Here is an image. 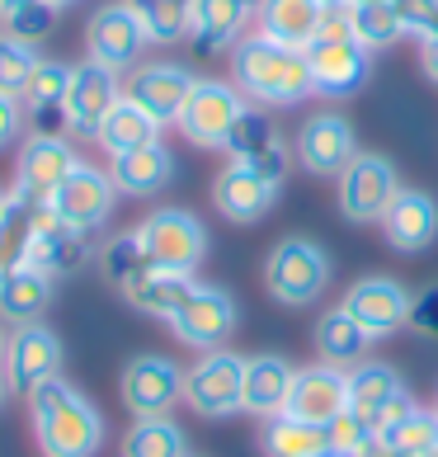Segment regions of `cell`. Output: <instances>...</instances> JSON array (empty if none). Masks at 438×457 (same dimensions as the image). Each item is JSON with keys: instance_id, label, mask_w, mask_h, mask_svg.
Masks as SVG:
<instances>
[{"instance_id": "obj_8", "label": "cell", "mask_w": 438, "mask_h": 457, "mask_svg": "<svg viewBox=\"0 0 438 457\" xmlns=\"http://www.w3.org/2000/svg\"><path fill=\"white\" fill-rule=\"evenodd\" d=\"M250 104V99L231 86V80H217V76H198L189 99H184V109L175 118V128L184 132V142L194 146H227V132L236 128V118H241V109Z\"/></svg>"}, {"instance_id": "obj_39", "label": "cell", "mask_w": 438, "mask_h": 457, "mask_svg": "<svg viewBox=\"0 0 438 457\" xmlns=\"http://www.w3.org/2000/svg\"><path fill=\"white\" fill-rule=\"evenodd\" d=\"M382 448L386 453H401V457H429L438 448V415L434 411H415L406 420H396L392 429H382Z\"/></svg>"}, {"instance_id": "obj_27", "label": "cell", "mask_w": 438, "mask_h": 457, "mask_svg": "<svg viewBox=\"0 0 438 457\" xmlns=\"http://www.w3.org/2000/svg\"><path fill=\"white\" fill-rule=\"evenodd\" d=\"M109 179L123 198H156L175 179V156L161 142L123 151V156H109Z\"/></svg>"}, {"instance_id": "obj_43", "label": "cell", "mask_w": 438, "mask_h": 457, "mask_svg": "<svg viewBox=\"0 0 438 457\" xmlns=\"http://www.w3.org/2000/svg\"><path fill=\"white\" fill-rule=\"evenodd\" d=\"M326 438H330V453L335 457H363V448L377 438V429L368 425L363 415L344 411L340 420H330V425H326Z\"/></svg>"}, {"instance_id": "obj_25", "label": "cell", "mask_w": 438, "mask_h": 457, "mask_svg": "<svg viewBox=\"0 0 438 457\" xmlns=\"http://www.w3.org/2000/svg\"><path fill=\"white\" fill-rule=\"evenodd\" d=\"M377 227H382L392 250H401V255H425L438 241V203L425 189H401Z\"/></svg>"}, {"instance_id": "obj_34", "label": "cell", "mask_w": 438, "mask_h": 457, "mask_svg": "<svg viewBox=\"0 0 438 457\" xmlns=\"http://www.w3.org/2000/svg\"><path fill=\"white\" fill-rule=\"evenodd\" d=\"M38 203H29L20 194H5L0 203V278L29 264V245H33V227H38Z\"/></svg>"}, {"instance_id": "obj_58", "label": "cell", "mask_w": 438, "mask_h": 457, "mask_svg": "<svg viewBox=\"0 0 438 457\" xmlns=\"http://www.w3.org/2000/svg\"><path fill=\"white\" fill-rule=\"evenodd\" d=\"M434 415H438V405H434Z\"/></svg>"}, {"instance_id": "obj_3", "label": "cell", "mask_w": 438, "mask_h": 457, "mask_svg": "<svg viewBox=\"0 0 438 457\" xmlns=\"http://www.w3.org/2000/svg\"><path fill=\"white\" fill-rule=\"evenodd\" d=\"M330 274H335V264L326 255V245H316L311 236H283L264 255V287L283 307L321 302V293L330 287Z\"/></svg>"}, {"instance_id": "obj_41", "label": "cell", "mask_w": 438, "mask_h": 457, "mask_svg": "<svg viewBox=\"0 0 438 457\" xmlns=\"http://www.w3.org/2000/svg\"><path fill=\"white\" fill-rule=\"evenodd\" d=\"M38 62H43V53H38L33 43L10 38V33H0V90H5V95L24 99L33 71H38Z\"/></svg>"}, {"instance_id": "obj_55", "label": "cell", "mask_w": 438, "mask_h": 457, "mask_svg": "<svg viewBox=\"0 0 438 457\" xmlns=\"http://www.w3.org/2000/svg\"><path fill=\"white\" fill-rule=\"evenodd\" d=\"M349 5H363V0H349Z\"/></svg>"}, {"instance_id": "obj_6", "label": "cell", "mask_w": 438, "mask_h": 457, "mask_svg": "<svg viewBox=\"0 0 438 457\" xmlns=\"http://www.w3.org/2000/svg\"><path fill=\"white\" fill-rule=\"evenodd\" d=\"M406 189L396 175V165L377 156V151H359L340 179H335V198H340V212H344V222L353 227H373L386 217V208L396 203V194Z\"/></svg>"}, {"instance_id": "obj_56", "label": "cell", "mask_w": 438, "mask_h": 457, "mask_svg": "<svg viewBox=\"0 0 438 457\" xmlns=\"http://www.w3.org/2000/svg\"><path fill=\"white\" fill-rule=\"evenodd\" d=\"M429 457H438V448H434V453H429Z\"/></svg>"}, {"instance_id": "obj_10", "label": "cell", "mask_w": 438, "mask_h": 457, "mask_svg": "<svg viewBox=\"0 0 438 457\" xmlns=\"http://www.w3.org/2000/svg\"><path fill=\"white\" fill-rule=\"evenodd\" d=\"M236 320H241V307L227 287L217 283H198L194 297L170 316V330L179 345H189L198 353H212V349H227V340L236 335Z\"/></svg>"}, {"instance_id": "obj_1", "label": "cell", "mask_w": 438, "mask_h": 457, "mask_svg": "<svg viewBox=\"0 0 438 457\" xmlns=\"http://www.w3.org/2000/svg\"><path fill=\"white\" fill-rule=\"evenodd\" d=\"M231 86L260 109H288V104H302L307 95H316L307 53L283 47L274 38H264V33H245L231 47Z\"/></svg>"}, {"instance_id": "obj_5", "label": "cell", "mask_w": 438, "mask_h": 457, "mask_svg": "<svg viewBox=\"0 0 438 457\" xmlns=\"http://www.w3.org/2000/svg\"><path fill=\"white\" fill-rule=\"evenodd\" d=\"M184 405L203 420L245 415V353L236 349L198 353V363L184 368Z\"/></svg>"}, {"instance_id": "obj_52", "label": "cell", "mask_w": 438, "mask_h": 457, "mask_svg": "<svg viewBox=\"0 0 438 457\" xmlns=\"http://www.w3.org/2000/svg\"><path fill=\"white\" fill-rule=\"evenodd\" d=\"M321 5H330V10H344V5H349V0H321Z\"/></svg>"}, {"instance_id": "obj_22", "label": "cell", "mask_w": 438, "mask_h": 457, "mask_svg": "<svg viewBox=\"0 0 438 457\" xmlns=\"http://www.w3.org/2000/svg\"><path fill=\"white\" fill-rule=\"evenodd\" d=\"M260 14V0H189V43L194 53H231L245 38L250 20Z\"/></svg>"}, {"instance_id": "obj_14", "label": "cell", "mask_w": 438, "mask_h": 457, "mask_svg": "<svg viewBox=\"0 0 438 457\" xmlns=\"http://www.w3.org/2000/svg\"><path fill=\"white\" fill-rule=\"evenodd\" d=\"M222 151H227L231 161L255 165V170L264 179H274V184L288 179V165H293L288 142H283V132H278L274 118H269V109H260V104H245L241 109V118H236V128L227 132V146Z\"/></svg>"}, {"instance_id": "obj_26", "label": "cell", "mask_w": 438, "mask_h": 457, "mask_svg": "<svg viewBox=\"0 0 438 457\" xmlns=\"http://www.w3.org/2000/svg\"><path fill=\"white\" fill-rule=\"evenodd\" d=\"M326 20H330V5H321V0H260L255 33L307 53V47L326 33Z\"/></svg>"}, {"instance_id": "obj_13", "label": "cell", "mask_w": 438, "mask_h": 457, "mask_svg": "<svg viewBox=\"0 0 438 457\" xmlns=\"http://www.w3.org/2000/svg\"><path fill=\"white\" fill-rule=\"evenodd\" d=\"M146 29L132 14L128 0H113V5H99L86 24V57L109 66V71H128L137 66V57L146 53Z\"/></svg>"}, {"instance_id": "obj_48", "label": "cell", "mask_w": 438, "mask_h": 457, "mask_svg": "<svg viewBox=\"0 0 438 457\" xmlns=\"http://www.w3.org/2000/svg\"><path fill=\"white\" fill-rule=\"evenodd\" d=\"M419 66H425V76L438 86V38H425V43H419Z\"/></svg>"}, {"instance_id": "obj_4", "label": "cell", "mask_w": 438, "mask_h": 457, "mask_svg": "<svg viewBox=\"0 0 438 457\" xmlns=\"http://www.w3.org/2000/svg\"><path fill=\"white\" fill-rule=\"evenodd\" d=\"M307 66H311V90L321 99H349L368 80V71H373V53L349 33L344 10H330L326 33L307 47Z\"/></svg>"}, {"instance_id": "obj_21", "label": "cell", "mask_w": 438, "mask_h": 457, "mask_svg": "<svg viewBox=\"0 0 438 457\" xmlns=\"http://www.w3.org/2000/svg\"><path fill=\"white\" fill-rule=\"evenodd\" d=\"M71 62L43 57L24 90V132L29 137H66V90H71Z\"/></svg>"}, {"instance_id": "obj_9", "label": "cell", "mask_w": 438, "mask_h": 457, "mask_svg": "<svg viewBox=\"0 0 438 457\" xmlns=\"http://www.w3.org/2000/svg\"><path fill=\"white\" fill-rule=\"evenodd\" d=\"M118 396H123L132 420H156L170 415L184 401V368L165 353H137L128 359L123 378H118Z\"/></svg>"}, {"instance_id": "obj_20", "label": "cell", "mask_w": 438, "mask_h": 457, "mask_svg": "<svg viewBox=\"0 0 438 457\" xmlns=\"http://www.w3.org/2000/svg\"><path fill=\"white\" fill-rule=\"evenodd\" d=\"M340 307L359 320V326L373 335V340H386V335H396V330L410 320V293H406L396 278L373 274V278L349 283V293H344Z\"/></svg>"}, {"instance_id": "obj_40", "label": "cell", "mask_w": 438, "mask_h": 457, "mask_svg": "<svg viewBox=\"0 0 438 457\" xmlns=\"http://www.w3.org/2000/svg\"><path fill=\"white\" fill-rule=\"evenodd\" d=\"M142 20L151 43H179L189 38V0H128Z\"/></svg>"}, {"instance_id": "obj_18", "label": "cell", "mask_w": 438, "mask_h": 457, "mask_svg": "<svg viewBox=\"0 0 438 457\" xmlns=\"http://www.w3.org/2000/svg\"><path fill=\"white\" fill-rule=\"evenodd\" d=\"M278 189H283V184L264 179L255 165L227 161L222 170H217V179H212V208L222 212L227 222L250 227V222H260V217L278 203Z\"/></svg>"}, {"instance_id": "obj_31", "label": "cell", "mask_w": 438, "mask_h": 457, "mask_svg": "<svg viewBox=\"0 0 438 457\" xmlns=\"http://www.w3.org/2000/svg\"><path fill=\"white\" fill-rule=\"evenodd\" d=\"M406 392L401 372L392 363H377V359H363L349 368V411L363 415L368 425H377V415L386 411V401Z\"/></svg>"}, {"instance_id": "obj_2", "label": "cell", "mask_w": 438, "mask_h": 457, "mask_svg": "<svg viewBox=\"0 0 438 457\" xmlns=\"http://www.w3.org/2000/svg\"><path fill=\"white\" fill-rule=\"evenodd\" d=\"M29 420L43 457H99L104 448V415L66 378H47L43 386H33Z\"/></svg>"}, {"instance_id": "obj_51", "label": "cell", "mask_w": 438, "mask_h": 457, "mask_svg": "<svg viewBox=\"0 0 438 457\" xmlns=\"http://www.w3.org/2000/svg\"><path fill=\"white\" fill-rule=\"evenodd\" d=\"M24 0H0V14H10V10H20Z\"/></svg>"}, {"instance_id": "obj_50", "label": "cell", "mask_w": 438, "mask_h": 457, "mask_svg": "<svg viewBox=\"0 0 438 457\" xmlns=\"http://www.w3.org/2000/svg\"><path fill=\"white\" fill-rule=\"evenodd\" d=\"M10 396H14V392H10V382H5V372H0V405H5Z\"/></svg>"}, {"instance_id": "obj_35", "label": "cell", "mask_w": 438, "mask_h": 457, "mask_svg": "<svg viewBox=\"0 0 438 457\" xmlns=\"http://www.w3.org/2000/svg\"><path fill=\"white\" fill-rule=\"evenodd\" d=\"M260 448H264V457H330V438L321 425H307V420H293V415H274L260 429Z\"/></svg>"}, {"instance_id": "obj_30", "label": "cell", "mask_w": 438, "mask_h": 457, "mask_svg": "<svg viewBox=\"0 0 438 457\" xmlns=\"http://www.w3.org/2000/svg\"><path fill=\"white\" fill-rule=\"evenodd\" d=\"M198 278L194 274H175V269H146V274L128 287V302L137 307L142 316H156V320H170L184 302L194 297Z\"/></svg>"}, {"instance_id": "obj_36", "label": "cell", "mask_w": 438, "mask_h": 457, "mask_svg": "<svg viewBox=\"0 0 438 457\" xmlns=\"http://www.w3.org/2000/svg\"><path fill=\"white\" fill-rule=\"evenodd\" d=\"M118 457H189V438L170 415L156 420H132V429L123 434Z\"/></svg>"}, {"instance_id": "obj_47", "label": "cell", "mask_w": 438, "mask_h": 457, "mask_svg": "<svg viewBox=\"0 0 438 457\" xmlns=\"http://www.w3.org/2000/svg\"><path fill=\"white\" fill-rule=\"evenodd\" d=\"M410 411H415V396H410V392H401V396H392V401H386V411L377 415V425H373V429H377V434H382V429H392L396 420H406Z\"/></svg>"}, {"instance_id": "obj_11", "label": "cell", "mask_w": 438, "mask_h": 457, "mask_svg": "<svg viewBox=\"0 0 438 457\" xmlns=\"http://www.w3.org/2000/svg\"><path fill=\"white\" fill-rule=\"evenodd\" d=\"M359 156V137H353V123L335 109L311 113L307 123L297 128L293 137V161L316 179H340V170Z\"/></svg>"}, {"instance_id": "obj_49", "label": "cell", "mask_w": 438, "mask_h": 457, "mask_svg": "<svg viewBox=\"0 0 438 457\" xmlns=\"http://www.w3.org/2000/svg\"><path fill=\"white\" fill-rule=\"evenodd\" d=\"M363 457H401V453H386V448H382V438H373V444L363 448Z\"/></svg>"}, {"instance_id": "obj_12", "label": "cell", "mask_w": 438, "mask_h": 457, "mask_svg": "<svg viewBox=\"0 0 438 457\" xmlns=\"http://www.w3.org/2000/svg\"><path fill=\"white\" fill-rule=\"evenodd\" d=\"M62 359H66L62 340L43 326V320H33V326H14L10 330L0 372H5L14 396H29L33 386H43L47 378H62Z\"/></svg>"}, {"instance_id": "obj_28", "label": "cell", "mask_w": 438, "mask_h": 457, "mask_svg": "<svg viewBox=\"0 0 438 457\" xmlns=\"http://www.w3.org/2000/svg\"><path fill=\"white\" fill-rule=\"evenodd\" d=\"M293 382H297V368L283 353H255V359H245V415H260V420L283 415L288 411V396H293Z\"/></svg>"}, {"instance_id": "obj_7", "label": "cell", "mask_w": 438, "mask_h": 457, "mask_svg": "<svg viewBox=\"0 0 438 457\" xmlns=\"http://www.w3.org/2000/svg\"><path fill=\"white\" fill-rule=\"evenodd\" d=\"M137 241L151 264L175 269V274H194L208 255V227L189 208H156L151 217H142Z\"/></svg>"}, {"instance_id": "obj_24", "label": "cell", "mask_w": 438, "mask_h": 457, "mask_svg": "<svg viewBox=\"0 0 438 457\" xmlns=\"http://www.w3.org/2000/svg\"><path fill=\"white\" fill-rule=\"evenodd\" d=\"M194 80L198 76L189 71V66H179V62H146V66L132 71L123 95L137 99L156 123H175L179 109H184V99H189V90H194Z\"/></svg>"}, {"instance_id": "obj_17", "label": "cell", "mask_w": 438, "mask_h": 457, "mask_svg": "<svg viewBox=\"0 0 438 457\" xmlns=\"http://www.w3.org/2000/svg\"><path fill=\"white\" fill-rule=\"evenodd\" d=\"M123 99V86H118V71L99 62H76L71 71V90H66V132L71 137H99L109 109Z\"/></svg>"}, {"instance_id": "obj_23", "label": "cell", "mask_w": 438, "mask_h": 457, "mask_svg": "<svg viewBox=\"0 0 438 457\" xmlns=\"http://www.w3.org/2000/svg\"><path fill=\"white\" fill-rule=\"evenodd\" d=\"M344 411H349V368H330V363L297 368V382H293V396H288V411L283 415L326 429Z\"/></svg>"}, {"instance_id": "obj_29", "label": "cell", "mask_w": 438, "mask_h": 457, "mask_svg": "<svg viewBox=\"0 0 438 457\" xmlns=\"http://www.w3.org/2000/svg\"><path fill=\"white\" fill-rule=\"evenodd\" d=\"M53 278L43 274V269H14V274L0 278V320H10V326H33V320H43V312L53 307Z\"/></svg>"}, {"instance_id": "obj_57", "label": "cell", "mask_w": 438, "mask_h": 457, "mask_svg": "<svg viewBox=\"0 0 438 457\" xmlns=\"http://www.w3.org/2000/svg\"><path fill=\"white\" fill-rule=\"evenodd\" d=\"M0 203H5V194H0Z\"/></svg>"}, {"instance_id": "obj_37", "label": "cell", "mask_w": 438, "mask_h": 457, "mask_svg": "<svg viewBox=\"0 0 438 457\" xmlns=\"http://www.w3.org/2000/svg\"><path fill=\"white\" fill-rule=\"evenodd\" d=\"M344 24H349V33L368 47V53H382V47H392V43L406 38V29H401L392 0H363V5H344Z\"/></svg>"}, {"instance_id": "obj_44", "label": "cell", "mask_w": 438, "mask_h": 457, "mask_svg": "<svg viewBox=\"0 0 438 457\" xmlns=\"http://www.w3.org/2000/svg\"><path fill=\"white\" fill-rule=\"evenodd\" d=\"M392 10L410 38H438V0H392Z\"/></svg>"}, {"instance_id": "obj_38", "label": "cell", "mask_w": 438, "mask_h": 457, "mask_svg": "<svg viewBox=\"0 0 438 457\" xmlns=\"http://www.w3.org/2000/svg\"><path fill=\"white\" fill-rule=\"evenodd\" d=\"M146 269H156V264L146 260L137 231H118L113 241H104V250H99V274H104L118 293H128V287L137 283Z\"/></svg>"}, {"instance_id": "obj_54", "label": "cell", "mask_w": 438, "mask_h": 457, "mask_svg": "<svg viewBox=\"0 0 438 457\" xmlns=\"http://www.w3.org/2000/svg\"><path fill=\"white\" fill-rule=\"evenodd\" d=\"M47 5H57V10H66V5H76V0H47Z\"/></svg>"}, {"instance_id": "obj_16", "label": "cell", "mask_w": 438, "mask_h": 457, "mask_svg": "<svg viewBox=\"0 0 438 457\" xmlns=\"http://www.w3.org/2000/svg\"><path fill=\"white\" fill-rule=\"evenodd\" d=\"M76 165H80V156H76V146L66 137H29L24 151H20V161H14V189L10 194H20L29 203H38V208H47L53 194L62 189V179L71 175Z\"/></svg>"}, {"instance_id": "obj_15", "label": "cell", "mask_w": 438, "mask_h": 457, "mask_svg": "<svg viewBox=\"0 0 438 457\" xmlns=\"http://www.w3.org/2000/svg\"><path fill=\"white\" fill-rule=\"evenodd\" d=\"M113 203H118V189L109 170H99V165H86L80 161L71 175L62 179V189L53 194V203H47V212H57L62 222H71L80 231H99L113 217Z\"/></svg>"}, {"instance_id": "obj_19", "label": "cell", "mask_w": 438, "mask_h": 457, "mask_svg": "<svg viewBox=\"0 0 438 457\" xmlns=\"http://www.w3.org/2000/svg\"><path fill=\"white\" fill-rule=\"evenodd\" d=\"M95 255V241H90V231H80L71 222H62L57 212H38V227H33V245H29V264L33 269H43L47 278H71L80 274V269L90 264Z\"/></svg>"}, {"instance_id": "obj_45", "label": "cell", "mask_w": 438, "mask_h": 457, "mask_svg": "<svg viewBox=\"0 0 438 457\" xmlns=\"http://www.w3.org/2000/svg\"><path fill=\"white\" fill-rule=\"evenodd\" d=\"M406 326L415 335H425V340H438V283H429L425 293L410 297V320Z\"/></svg>"}, {"instance_id": "obj_32", "label": "cell", "mask_w": 438, "mask_h": 457, "mask_svg": "<svg viewBox=\"0 0 438 457\" xmlns=\"http://www.w3.org/2000/svg\"><path fill=\"white\" fill-rule=\"evenodd\" d=\"M368 345H373V335H368L344 307H335V312H326L321 320H316V353H321V363H330V368L363 363Z\"/></svg>"}, {"instance_id": "obj_53", "label": "cell", "mask_w": 438, "mask_h": 457, "mask_svg": "<svg viewBox=\"0 0 438 457\" xmlns=\"http://www.w3.org/2000/svg\"><path fill=\"white\" fill-rule=\"evenodd\" d=\"M5 340H10V335H5V326H0V359H5Z\"/></svg>"}, {"instance_id": "obj_59", "label": "cell", "mask_w": 438, "mask_h": 457, "mask_svg": "<svg viewBox=\"0 0 438 457\" xmlns=\"http://www.w3.org/2000/svg\"><path fill=\"white\" fill-rule=\"evenodd\" d=\"M330 457H335V453H330Z\"/></svg>"}, {"instance_id": "obj_46", "label": "cell", "mask_w": 438, "mask_h": 457, "mask_svg": "<svg viewBox=\"0 0 438 457\" xmlns=\"http://www.w3.org/2000/svg\"><path fill=\"white\" fill-rule=\"evenodd\" d=\"M20 137H24V99L0 90V151H10Z\"/></svg>"}, {"instance_id": "obj_33", "label": "cell", "mask_w": 438, "mask_h": 457, "mask_svg": "<svg viewBox=\"0 0 438 457\" xmlns=\"http://www.w3.org/2000/svg\"><path fill=\"white\" fill-rule=\"evenodd\" d=\"M161 128L165 123H156L137 99H118V104L109 109V118H104V128H99V146L109 151V156H123V151H137V146H151V142H161Z\"/></svg>"}, {"instance_id": "obj_42", "label": "cell", "mask_w": 438, "mask_h": 457, "mask_svg": "<svg viewBox=\"0 0 438 457\" xmlns=\"http://www.w3.org/2000/svg\"><path fill=\"white\" fill-rule=\"evenodd\" d=\"M53 29H57V5H47V0H24L20 10L0 14V33L24 38V43H33V47H38Z\"/></svg>"}]
</instances>
